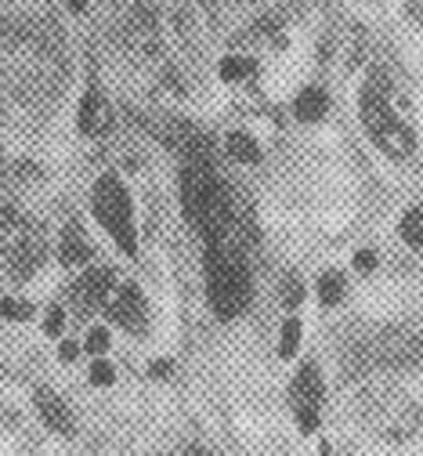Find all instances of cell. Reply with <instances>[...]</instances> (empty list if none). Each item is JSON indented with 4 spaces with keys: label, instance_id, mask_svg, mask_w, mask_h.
Instances as JSON below:
<instances>
[{
    "label": "cell",
    "instance_id": "6da1fadb",
    "mask_svg": "<svg viewBox=\"0 0 423 456\" xmlns=\"http://www.w3.org/2000/svg\"><path fill=\"white\" fill-rule=\"evenodd\" d=\"M181 207L185 217L199 228V236L206 243L225 240L228 236V221H232V207H228V192L221 189V182L214 178L206 159H188L181 170Z\"/></svg>",
    "mask_w": 423,
    "mask_h": 456
},
{
    "label": "cell",
    "instance_id": "7a4b0ae2",
    "mask_svg": "<svg viewBox=\"0 0 423 456\" xmlns=\"http://www.w3.org/2000/svg\"><path fill=\"white\" fill-rule=\"evenodd\" d=\"M206 287L210 305L221 319H235L250 305V272L243 265V254L232 250L225 240H214L206 247Z\"/></svg>",
    "mask_w": 423,
    "mask_h": 456
},
{
    "label": "cell",
    "instance_id": "3957f363",
    "mask_svg": "<svg viewBox=\"0 0 423 456\" xmlns=\"http://www.w3.org/2000/svg\"><path fill=\"white\" fill-rule=\"evenodd\" d=\"M362 124L369 131V138H373L391 159H409L416 142H412V131L395 117L384 91L377 84L362 87Z\"/></svg>",
    "mask_w": 423,
    "mask_h": 456
},
{
    "label": "cell",
    "instance_id": "277c9868",
    "mask_svg": "<svg viewBox=\"0 0 423 456\" xmlns=\"http://www.w3.org/2000/svg\"><path fill=\"white\" fill-rule=\"evenodd\" d=\"M94 214H98V221L105 224V232L116 240V247L124 254H134L138 250L131 196H127V189H124V182L116 175L98 178V185H94Z\"/></svg>",
    "mask_w": 423,
    "mask_h": 456
},
{
    "label": "cell",
    "instance_id": "5b68a950",
    "mask_svg": "<svg viewBox=\"0 0 423 456\" xmlns=\"http://www.w3.org/2000/svg\"><path fill=\"white\" fill-rule=\"evenodd\" d=\"M362 348L369 352L365 362H377V366H391V370L423 366V337L412 330H380L377 337H369Z\"/></svg>",
    "mask_w": 423,
    "mask_h": 456
},
{
    "label": "cell",
    "instance_id": "8992f818",
    "mask_svg": "<svg viewBox=\"0 0 423 456\" xmlns=\"http://www.w3.org/2000/svg\"><path fill=\"white\" fill-rule=\"evenodd\" d=\"M369 424H373L384 438H409L419 428V410L402 395H384L369 406Z\"/></svg>",
    "mask_w": 423,
    "mask_h": 456
},
{
    "label": "cell",
    "instance_id": "52a82bcc",
    "mask_svg": "<svg viewBox=\"0 0 423 456\" xmlns=\"http://www.w3.org/2000/svg\"><path fill=\"white\" fill-rule=\"evenodd\" d=\"M124 40L131 51L138 54H156L160 51V22H156V12L145 4H134L124 19Z\"/></svg>",
    "mask_w": 423,
    "mask_h": 456
},
{
    "label": "cell",
    "instance_id": "ba28073f",
    "mask_svg": "<svg viewBox=\"0 0 423 456\" xmlns=\"http://www.w3.org/2000/svg\"><path fill=\"white\" fill-rule=\"evenodd\" d=\"M113 290V268H91L76 279V287H73V305L76 312H94L98 305H105V297H109Z\"/></svg>",
    "mask_w": 423,
    "mask_h": 456
},
{
    "label": "cell",
    "instance_id": "9c48e42d",
    "mask_svg": "<svg viewBox=\"0 0 423 456\" xmlns=\"http://www.w3.org/2000/svg\"><path fill=\"white\" fill-rule=\"evenodd\" d=\"M105 308H109L113 322H120L127 330H141V322H145V297H141V290L134 287V282H127V287H120L116 294H109Z\"/></svg>",
    "mask_w": 423,
    "mask_h": 456
},
{
    "label": "cell",
    "instance_id": "30bf717a",
    "mask_svg": "<svg viewBox=\"0 0 423 456\" xmlns=\"http://www.w3.org/2000/svg\"><path fill=\"white\" fill-rule=\"evenodd\" d=\"M109 127H113V109H109V102H105L98 91H87L84 102H80V131H84L87 138H98V134H105Z\"/></svg>",
    "mask_w": 423,
    "mask_h": 456
},
{
    "label": "cell",
    "instance_id": "8fae6325",
    "mask_svg": "<svg viewBox=\"0 0 423 456\" xmlns=\"http://www.w3.org/2000/svg\"><path fill=\"white\" fill-rule=\"evenodd\" d=\"M29 236H33V224L19 210L8 207L4 214H0V257H4V261H12Z\"/></svg>",
    "mask_w": 423,
    "mask_h": 456
},
{
    "label": "cell",
    "instance_id": "7c38bea8",
    "mask_svg": "<svg viewBox=\"0 0 423 456\" xmlns=\"http://www.w3.org/2000/svg\"><path fill=\"white\" fill-rule=\"evenodd\" d=\"M36 410H40V420H44L51 431H59V435H73V413H69V406L62 403V398H59L55 391L40 387V391H36Z\"/></svg>",
    "mask_w": 423,
    "mask_h": 456
},
{
    "label": "cell",
    "instance_id": "4fadbf2b",
    "mask_svg": "<svg viewBox=\"0 0 423 456\" xmlns=\"http://www.w3.org/2000/svg\"><path fill=\"white\" fill-rule=\"evenodd\" d=\"M293 403L297 406H319L323 403V373L315 362L300 366V373L293 380Z\"/></svg>",
    "mask_w": 423,
    "mask_h": 456
},
{
    "label": "cell",
    "instance_id": "5bb4252c",
    "mask_svg": "<svg viewBox=\"0 0 423 456\" xmlns=\"http://www.w3.org/2000/svg\"><path fill=\"white\" fill-rule=\"evenodd\" d=\"M40 261H44V240H40V232L33 228V236L19 247V254L8 261V268H12L15 279H29V275L40 268Z\"/></svg>",
    "mask_w": 423,
    "mask_h": 456
},
{
    "label": "cell",
    "instance_id": "9a60e30c",
    "mask_svg": "<svg viewBox=\"0 0 423 456\" xmlns=\"http://www.w3.org/2000/svg\"><path fill=\"white\" fill-rule=\"evenodd\" d=\"M326 109H330V98L323 87H304L293 102V112H297L300 124H319L326 117Z\"/></svg>",
    "mask_w": 423,
    "mask_h": 456
},
{
    "label": "cell",
    "instance_id": "2e32d148",
    "mask_svg": "<svg viewBox=\"0 0 423 456\" xmlns=\"http://www.w3.org/2000/svg\"><path fill=\"white\" fill-rule=\"evenodd\" d=\"M59 257H62V265H69V268L91 261V243H87V236H84V228H80V224H69L66 232H62Z\"/></svg>",
    "mask_w": 423,
    "mask_h": 456
},
{
    "label": "cell",
    "instance_id": "e0dca14e",
    "mask_svg": "<svg viewBox=\"0 0 423 456\" xmlns=\"http://www.w3.org/2000/svg\"><path fill=\"white\" fill-rule=\"evenodd\" d=\"M174 145H178L185 156H192V159H206V156H210V138L199 134L192 124H178V138H174Z\"/></svg>",
    "mask_w": 423,
    "mask_h": 456
},
{
    "label": "cell",
    "instance_id": "ac0fdd59",
    "mask_svg": "<svg viewBox=\"0 0 423 456\" xmlns=\"http://www.w3.org/2000/svg\"><path fill=\"white\" fill-rule=\"evenodd\" d=\"M225 149H228V156H232L235 163H257V159H260V149H257V142H253L250 134H243V131L228 134Z\"/></svg>",
    "mask_w": 423,
    "mask_h": 456
},
{
    "label": "cell",
    "instance_id": "d6986e66",
    "mask_svg": "<svg viewBox=\"0 0 423 456\" xmlns=\"http://www.w3.org/2000/svg\"><path fill=\"white\" fill-rule=\"evenodd\" d=\"M398 232H402V240H405L412 250H423V207H412V210L402 217Z\"/></svg>",
    "mask_w": 423,
    "mask_h": 456
},
{
    "label": "cell",
    "instance_id": "ffe728a7",
    "mask_svg": "<svg viewBox=\"0 0 423 456\" xmlns=\"http://www.w3.org/2000/svg\"><path fill=\"white\" fill-rule=\"evenodd\" d=\"M344 290H347V282H344V275H337V272H326V275L319 279V301H323L326 308L340 305V301H344Z\"/></svg>",
    "mask_w": 423,
    "mask_h": 456
},
{
    "label": "cell",
    "instance_id": "44dd1931",
    "mask_svg": "<svg viewBox=\"0 0 423 456\" xmlns=\"http://www.w3.org/2000/svg\"><path fill=\"white\" fill-rule=\"evenodd\" d=\"M297 345H300V322L297 319H286L283 322V337H279V355L283 359H293L297 355Z\"/></svg>",
    "mask_w": 423,
    "mask_h": 456
},
{
    "label": "cell",
    "instance_id": "7402d4cb",
    "mask_svg": "<svg viewBox=\"0 0 423 456\" xmlns=\"http://www.w3.org/2000/svg\"><path fill=\"white\" fill-rule=\"evenodd\" d=\"M246 77H253V62L250 59H239V54H232V59L221 62V80L235 84V80H246Z\"/></svg>",
    "mask_w": 423,
    "mask_h": 456
},
{
    "label": "cell",
    "instance_id": "603a6c76",
    "mask_svg": "<svg viewBox=\"0 0 423 456\" xmlns=\"http://www.w3.org/2000/svg\"><path fill=\"white\" fill-rule=\"evenodd\" d=\"M279 297H283L286 308H297V305L304 301V282H300L297 275H286V279L279 282Z\"/></svg>",
    "mask_w": 423,
    "mask_h": 456
},
{
    "label": "cell",
    "instance_id": "cb8c5ba5",
    "mask_svg": "<svg viewBox=\"0 0 423 456\" xmlns=\"http://www.w3.org/2000/svg\"><path fill=\"white\" fill-rule=\"evenodd\" d=\"M87 352H91V355H105V352H109V330L94 326V330L87 333Z\"/></svg>",
    "mask_w": 423,
    "mask_h": 456
},
{
    "label": "cell",
    "instance_id": "d4e9b609",
    "mask_svg": "<svg viewBox=\"0 0 423 456\" xmlns=\"http://www.w3.org/2000/svg\"><path fill=\"white\" fill-rule=\"evenodd\" d=\"M0 315H4V319H29V315H33V308H29L26 301L4 297V301H0Z\"/></svg>",
    "mask_w": 423,
    "mask_h": 456
},
{
    "label": "cell",
    "instance_id": "484cf974",
    "mask_svg": "<svg viewBox=\"0 0 423 456\" xmlns=\"http://www.w3.org/2000/svg\"><path fill=\"white\" fill-rule=\"evenodd\" d=\"M297 424L300 431H315L319 428V406H297Z\"/></svg>",
    "mask_w": 423,
    "mask_h": 456
},
{
    "label": "cell",
    "instance_id": "4316f807",
    "mask_svg": "<svg viewBox=\"0 0 423 456\" xmlns=\"http://www.w3.org/2000/svg\"><path fill=\"white\" fill-rule=\"evenodd\" d=\"M113 377H116V373H113L109 362H105V359H94V366H91V380H94V384L105 387V384H113Z\"/></svg>",
    "mask_w": 423,
    "mask_h": 456
},
{
    "label": "cell",
    "instance_id": "83f0119b",
    "mask_svg": "<svg viewBox=\"0 0 423 456\" xmlns=\"http://www.w3.org/2000/svg\"><path fill=\"white\" fill-rule=\"evenodd\" d=\"M62 326H66V312H62V308H51V312H47V319H44V330H47L51 337H59V333H62Z\"/></svg>",
    "mask_w": 423,
    "mask_h": 456
},
{
    "label": "cell",
    "instance_id": "f1b7e54d",
    "mask_svg": "<svg viewBox=\"0 0 423 456\" xmlns=\"http://www.w3.org/2000/svg\"><path fill=\"white\" fill-rule=\"evenodd\" d=\"M355 268H358V272H373V268H377V254H373V250H358V254H355Z\"/></svg>",
    "mask_w": 423,
    "mask_h": 456
},
{
    "label": "cell",
    "instance_id": "f546056e",
    "mask_svg": "<svg viewBox=\"0 0 423 456\" xmlns=\"http://www.w3.org/2000/svg\"><path fill=\"white\" fill-rule=\"evenodd\" d=\"M59 355H62V362H73V359H76V345H73V340H66Z\"/></svg>",
    "mask_w": 423,
    "mask_h": 456
},
{
    "label": "cell",
    "instance_id": "4dcf8cb0",
    "mask_svg": "<svg viewBox=\"0 0 423 456\" xmlns=\"http://www.w3.org/2000/svg\"><path fill=\"white\" fill-rule=\"evenodd\" d=\"M167 373H171L167 362H156V366H152V377H167Z\"/></svg>",
    "mask_w": 423,
    "mask_h": 456
},
{
    "label": "cell",
    "instance_id": "1f68e13d",
    "mask_svg": "<svg viewBox=\"0 0 423 456\" xmlns=\"http://www.w3.org/2000/svg\"><path fill=\"white\" fill-rule=\"evenodd\" d=\"M69 8L73 12H87V0H69Z\"/></svg>",
    "mask_w": 423,
    "mask_h": 456
},
{
    "label": "cell",
    "instance_id": "d6a6232c",
    "mask_svg": "<svg viewBox=\"0 0 423 456\" xmlns=\"http://www.w3.org/2000/svg\"><path fill=\"white\" fill-rule=\"evenodd\" d=\"M188 456H206V452H203V449H192V452H188Z\"/></svg>",
    "mask_w": 423,
    "mask_h": 456
}]
</instances>
